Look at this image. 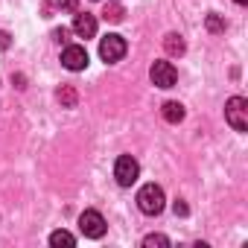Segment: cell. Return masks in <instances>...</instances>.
Returning a JSON list of instances; mask_svg holds the SVG:
<instances>
[{
	"label": "cell",
	"instance_id": "cell-5",
	"mask_svg": "<svg viewBox=\"0 0 248 248\" xmlns=\"http://www.w3.org/2000/svg\"><path fill=\"white\" fill-rule=\"evenodd\" d=\"M79 231H82L88 239L105 236V219H102V213H99V210H85V213L79 216Z\"/></svg>",
	"mask_w": 248,
	"mask_h": 248
},
{
	"label": "cell",
	"instance_id": "cell-19",
	"mask_svg": "<svg viewBox=\"0 0 248 248\" xmlns=\"http://www.w3.org/2000/svg\"><path fill=\"white\" fill-rule=\"evenodd\" d=\"M9 47V32H0V50Z\"/></svg>",
	"mask_w": 248,
	"mask_h": 248
},
{
	"label": "cell",
	"instance_id": "cell-12",
	"mask_svg": "<svg viewBox=\"0 0 248 248\" xmlns=\"http://www.w3.org/2000/svg\"><path fill=\"white\" fill-rule=\"evenodd\" d=\"M105 21H111V24H120L123 21V6H117V3H111V6H105Z\"/></svg>",
	"mask_w": 248,
	"mask_h": 248
},
{
	"label": "cell",
	"instance_id": "cell-18",
	"mask_svg": "<svg viewBox=\"0 0 248 248\" xmlns=\"http://www.w3.org/2000/svg\"><path fill=\"white\" fill-rule=\"evenodd\" d=\"M53 35H56V41H67V35H70V32H67V30H64V27H62V30H56V32H53Z\"/></svg>",
	"mask_w": 248,
	"mask_h": 248
},
{
	"label": "cell",
	"instance_id": "cell-16",
	"mask_svg": "<svg viewBox=\"0 0 248 248\" xmlns=\"http://www.w3.org/2000/svg\"><path fill=\"white\" fill-rule=\"evenodd\" d=\"M172 210H175V216H187L190 213V207L181 202V199H175V204H172Z\"/></svg>",
	"mask_w": 248,
	"mask_h": 248
},
{
	"label": "cell",
	"instance_id": "cell-14",
	"mask_svg": "<svg viewBox=\"0 0 248 248\" xmlns=\"http://www.w3.org/2000/svg\"><path fill=\"white\" fill-rule=\"evenodd\" d=\"M207 30L210 32H225V21L219 15H207Z\"/></svg>",
	"mask_w": 248,
	"mask_h": 248
},
{
	"label": "cell",
	"instance_id": "cell-9",
	"mask_svg": "<svg viewBox=\"0 0 248 248\" xmlns=\"http://www.w3.org/2000/svg\"><path fill=\"white\" fill-rule=\"evenodd\" d=\"M161 114H164V120H167V123H181L187 111H184V105H181V102H172V99H170V102H164Z\"/></svg>",
	"mask_w": 248,
	"mask_h": 248
},
{
	"label": "cell",
	"instance_id": "cell-2",
	"mask_svg": "<svg viewBox=\"0 0 248 248\" xmlns=\"http://www.w3.org/2000/svg\"><path fill=\"white\" fill-rule=\"evenodd\" d=\"M225 120L231 123L233 132H248V99L245 96H231L225 105Z\"/></svg>",
	"mask_w": 248,
	"mask_h": 248
},
{
	"label": "cell",
	"instance_id": "cell-20",
	"mask_svg": "<svg viewBox=\"0 0 248 248\" xmlns=\"http://www.w3.org/2000/svg\"><path fill=\"white\" fill-rule=\"evenodd\" d=\"M233 3H239V6H245V3H248V0H233Z\"/></svg>",
	"mask_w": 248,
	"mask_h": 248
},
{
	"label": "cell",
	"instance_id": "cell-1",
	"mask_svg": "<svg viewBox=\"0 0 248 248\" xmlns=\"http://www.w3.org/2000/svg\"><path fill=\"white\" fill-rule=\"evenodd\" d=\"M164 190L158 187V184H143L140 190H138V207L146 213V216H158L161 210H164Z\"/></svg>",
	"mask_w": 248,
	"mask_h": 248
},
{
	"label": "cell",
	"instance_id": "cell-7",
	"mask_svg": "<svg viewBox=\"0 0 248 248\" xmlns=\"http://www.w3.org/2000/svg\"><path fill=\"white\" fill-rule=\"evenodd\" d=\"M62 64L67 67V70H85L88 67V50L85 47H79V44H67L64 47V53H62Z\"/></svg>",
	"mask_w": 248,
	"mask_h": 248
},
{
	"label": "cell",
	"instance_id": "cell-15",
	"mask_svg": "<svg viewBox=\"0 0 248 248\" xmlns=\"http://www.w3.org/2000/svg\"><path fill=\"white\" fill-rule=\"evenodd\" d=\"M143 245H146V248H152V245H170V239H167L164 233H149V236L143 239Z\"/></svg>",
	"mask_w": 248,
	"mask_h": 248
},
{
	"label": "cell",
	"instance_id": "cell-10",
	"mask_svg": "<svg viewBox=\"0 0 248 248\" xmlns=\"http://www.w3.org/2000/svg\"><path fill=\"white\" fill-rule=\"evenodd\" d=\"M164 50H167L170 56H184V50H187V44H184V38H181V35H175V32H170V35L164 38Z\"/></svg>",
	"mask_w": 248,
	"mask_h": 248
},
{
	"label": "cell",
	"instance_id": "cell-4",
	"mask_svg": "<svg viewBox=\"0 0 248 248\" xmlns=\"http://www.w3.org/2000/svg\"><path fill=\"white\" fill-rule=\"evenodd\" d=\"M126 50H129L126 38L117 35V32H111V35H105V38L99 41V56H102V62H108V64L120 62L123 56H126Z\"/></svg>",
	"mask_w": 248,
	"mask_h": 248
},
{
	"label": "cell",
	"instance_id": "cell-3",
	"mask_svg": "<svg viewBox=\"0 0 248 248\" xmlns=\"http://www.w3.org/2000/svg\"><path fill=\"white\" fill-rule=\"evenodd\" d=\"M138 175H140V164H138L132 155H120V158H117V164H114V178H117L120 187H132V184L138 181Z\"/></svg>",
	"mask_w": 248,
	"mask_h": 248
},
{
	"label": "cell",
	"instance_id": "cell-6",
	"mask_svg": "<svg viewBox=\"0 0 248 248\" xmlns=\"http://www.w3.org/2000/svg\"><path fill=\"white\" fill-rule=\"evenodd\" d=\"M149 76H152V85H158V88H172L178 82V70L172 67V62H155Z\"/></svg>",
	"mask_w": 248,
	"mask_h": 248
},
{
	"label": "cell",
	"instance_id": "cell-13",
	"mask_svg": "<svg viewBox=\"0 0 248 248\" xmlns=\"http://www.w3.org/2000/svg\"><path fill=\"white\" fill-rule=\"evenodd\" d=\"M59 99H62L67 108H73V105H76V91L67 85V88H62V91H59Z\"/></svg>",
	"mask_w": 248,
	"mask_h": 248
},
{
	"label": "cell",
	"instance_id": "cell-17",
	"mask_svg": "<svg viewBox=\"0 0 248 248\" xmlns=\"http://www.w3.org/2000/svg\"><path fill=\"white\" fill-rule=\"evenodd\" d=\"M56 3L62 9H67V12H76V0H56Z\"/></svg>",
	"mask_w": 248,
	"mask_h": 248
},
{
	"label": "cell",
	"instance_id": "cell-8",
	"mask_svg": "<svg viewBox=\"0 0 248 248\" xmlns=\"http://www.w3.org/2000/svg\"><path fill=\"white\" fill-rule=\"evenodd\" d=\"M73 32H76L79 38H93V35H96V18L88 15V12L76 15V18H73Z\"/></svg>",
	"mask_w": 248,
	"mask_h": 248
},
{
	"label": "cell",
	"instance_id": "cell-11",
	"mask_svg": "<svg viewBox=\"0 0 248 248\" xmlns=\"http://www.w3.org/2000/svg\"><path fill=\"white\" fill-rule=\"evenodd\" d=\"M50 245H56V248H59V245H67V248H73V245H76V236L67 233V231H53V233H50Z\"/></svg>",
	"mask_w": 248,
	"mask_h": 248
}]
</instances>
